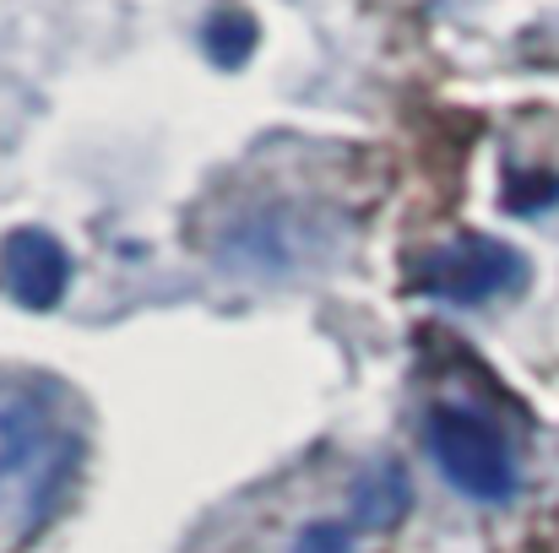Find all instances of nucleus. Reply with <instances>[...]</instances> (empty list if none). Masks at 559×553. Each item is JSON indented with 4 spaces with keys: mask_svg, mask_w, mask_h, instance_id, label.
Returning a JSON list of instances; mask_svg holds the SVG:
<instances>
[{
    "mask_svg": "<svg viewBox=\"0 0 559 553\" xmlns=\"http://www.w3.org/2000/svg\"><path fill=\"white\" fill-rule=\"evenodd\" d=\"M82 423L55 380L0 385V521L33 538L82 472Z\"/></svg>",
    "mask_w": 559,
    "mask_h": 553,
    "instance_id": "1",
    "label": "nucleus"
},
{
    "mask_svg": "<svg viewBox=\"0 0 559 553\" xmlns=\"http://www.w3.org/2000/svg\"><path fill=\"white\" fill-rule=\"evenodd\" d=\"M429 456L440 467V478L462 494V500H478V505H506L516 500L522 489V472H516V450H511V434L473 401H435L429 407Z\"/></svg>",
    "mask_w": 559,
    "mask_h": 553,
    "instance_id": "2",
    "label": "nucleus"
},
{
    "mask_svg": "<svg viewBox=\"0 0 559 553\" xmlns=\"http://www.w3.org/2000/svg\"><path fill=\"white\" fill-rule=\"evenodd\" d=\"M533 282V266L516 244L489 239V233H456L435 250H424L407 272V288L440 304H489V299H511Z\"/></svg>",
    "mask_w": 559,
    "mask_h": 553,
    "instance_id": "3",
    "label": "nucleus"
},
{
    "mask_svg": "<svg viewBox=\"0 0 559 553\" xmlns=\"http://www.w3.org/2000/svg\"><path fill=\"white\" fill-rule=\"evenodd\" d=\"M316 250H321V212H305V206H255L223 239V255L217 261L234 266V272L283 277V272H294Z\"/></svg>",
    "mask_w": 559,
    "mask_h": 553,
    "instance_id": "4",
    "label": "nucleus"
},
{
    "mask_svg": "<svg viewBox=\"0 0 559 553\" xmlns=\"http://www.w3.org/2000/svg\"><path fill=\"white\" fill-rule=\"evenodd\" d=\"M66 288H71V250L60 233L22 223L0 239V293L11 304L44 315L66 304Z\"/></svg>",
    "mask_w": 559,
    "mask_h": 553,
    "instance_id": "5",
    "label": "nucleus"
},
{
    "mask_svg": "<svg viewBox=\"0 0 559 553\" xmlns=\"http://www.w3.org/2000/svg\"><path fill=\"white\" fill-rule=\"evenodd\" d=\"M195 38H201V55H206L212 71H245L250 55H255V44H261V22H255L250 5L217 0V5L201 16V33H195Z\"/></svg>",
    "mask_w": 559,
    "mask_h": 553,
    "instance_id": "6",
    "label": "nucleus"
},
{
    "mask_svg": "<svg viewBox=\"0 0 559 553\" xmlns=\"http://www.w3.org/2000/svg\"><path fill=\"white\" fill-rule=\"evenodd\" d=\"M402 510H407V478H402V467H374V472H365V483L354 494V521L391 527Z\"/></svg>",
    "mask_w": 559,
    "mask_h": 553,
    "instance_id": "7",
    "label": "nucleus"
},
{
    "mask_svg": "<svg viewBox=\"0 0 559 553\" xmlns=\"http://www.w3.org/2000/svg\"><path fill=\"white\" fill-rule=\"evenodd\" d=\"M299 553H348V527H310L299 538Z\"/></svg>",
    "mask_w": 559,
    "mask_h": 553,
    "instance_id": "8",
    "label": "nucleus"
}]
</instances>
